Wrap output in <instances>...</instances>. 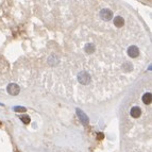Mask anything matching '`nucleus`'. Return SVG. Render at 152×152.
<instances>
[{"mask_svg": "<svg viewBox=\"0 0 152 152\" xmlns=\"http://www.w3.org/2000/svg\"><path fill=\"white\" fill-rule=\"evenodd\" d=\"M143 102L145 104H150L152 102V95L151 93H145L143 95Z\"/></svg>", "mask_w": 152, "mask_h": 152, "instance_id": "6e6552de", "label": "nucleus"}, {"mask_svg": "<svg viewBox=\"0 0 152 152\" xmlns=\"http://www.w3.org/2000/svg\"><path fill=\"white\" fill-rule=\"evenodd\" d=\"M99 15H100L101 19L104 20V21H108L113 18V12L110 9H102L99 13Z\"/></svg>", "mask_w": 152, "mask_h": 152, "instance_id": "f03ea898", "label": "nucleus"}, {"mask_svg": "<svg viewBox=\"0 0 152 152\" xmlns=\"http://www.w3.org/2000/svg\"><path fill=\"white\" fill-rule=\"evenodd\" d=\"M15 111H16V112H26V108H22V106H16V108H15Z\"/></svg>", "mask_w": 152, "mask_h": 152, "instance_id": "f8f14e48", "label": "nucleus"}, {"mask_svg": "<svg viewBox=\"0 0 152 152\" xmlns=\"http://www.w3.org/2000/svg\"><path fill=\"white\" fill-rule=\"evenodd\" d=\"M103 138V134L102 133H99V135H98V139H102Z\"/></svg>", "mask_w": 152, "mask_h": 152, "instance_id": "ddd939ff", "label": "nucleus"}, {"mask_svg": "<svg viewBox=\"0 0 152 152\" xmlns=\"http://www.w3.org/2000/svg\"><path fill=\"white\" fill-rule=\"evenodd\" d=\"M141 114V110H140L139 106H133L130 111V115L133 117V118H138Z\"/></svg>", "mask_w": 152, "mask_h": 152, "instance_id": "423d86ee", "label": "nucleus"}, {"mask_svg": "<svg viewBox=\"0 0 152 152\" xmlns=\"http://www.w3.org/2000/svg\"><path fill=\"white\" fill-rule=\"evenodd\" d=\"M114 26L117 27V28H121V27H124V19L122 18L121 16H116L114 18Z\"/></svg>", "mask_w": 152, "mask_h": 152, "instance_id": "0eeeda50", "label": "nucleus"}, {"mask_svg": "<svg viewBox=\"0 0 152 152\" xmlns=\"http://www.w3.org/2000/svg\"><path fill=\"white\" fill-rule=\"evenodd\" d=\"M122 69L126 72H130L133 69V65L130 62H124V65H122Z\"/></svg>", "mask_w": 152, "mask_h": 152, "instance_id": "9d476101", "label": "nucleus"}, {"mask_svg": "<svg viewBox=\"0 0 152 152\" xmlns=\"http://www.w3.org/2000/svg\"><path fill=\"white\" fill-rule=\"evenodd\" d=\"M7 91H8V93L10 94V95H12V96H16V95L19 94L20 88L16 83H10V84L8 85V87H7Z\"/></svg>", "mask_w": 152, "mask_h": 152, "instance_id": "7ed1b4c3", "label": "nucleus"}, {"mask_svg": "<svg viewBox=\"0 0 152 152\" xmlns=\"http://www.w3.org/2000/svg\"><path fill=\"white\" fill-rule=\"evenodd\" d=\"M20 120L24 122V124H28L30 122V117L27 116V115H24V116H21L20 117Z\"/></svg>", "mask_w": 152, "mask_h": 152, "instance_id": "9b49d317", "label": "nucleus"}, {"mask_svg": "<svg viewBox=\"0 0 152 152\" xmlns=\"http://www.w3.org/2000/svg\"><path fill=\"white\" fill-rule=\"evenodd\" d=\"M77 114H78V116L80 117V120L82 121V124H84V126H86V124H88V117H87V115H86L84 112H82L80 108H77Z\"/></svg>", "mask_w": 152, "mask_h": 152, "instance_id": "39448f33", "label": "nucleus"}, {"mask_svg": "<svg viewBox=\"0 0 152 152\" xmlns=\"http://www.w3.org/2000/svg\"><path fill=\"white\" fill-rule=\"evenodd\" d=\"M78 81H79V83H81L82 85H87L91 83L92 78H91V76H89L86 71H81L80 73L78 75Z\"/></svg>", "mask_w": 152, "mask_h": 152, "instance_id": "f257e3e1", "label": "nucleus"}, {"mask_svg": "<svg viewBox=\"0 0 152 152\" xmlns=\"http://www.w3.org/2000/svg\"><path fill=\"white\" fill-rule=\"evenodd\" d=\"M128 54L130 57H133V59H135L137 56H139V49L137 46H130L128 48Z\"/></svg>", "mask_w": 152, "mask_h": 152, "instance_id": "20e7f679", "label": "nucleus"}, {"mask_svg": "<svg viewBox=\"0 0 152 152\" xmlns=\"http://www.w3.org/2000/svg\"><path fill=\"white\" fill-rule=\"evenodd\" d=\"M95 45L92 44V43H88V44H86V46H85V52L87 53V54H92V53H94L95 52Z\"/></svg>", "mask_w": 152, "mask_h": 152, "instance_id": "1a4fd4ad", "label": "nucleus"}]
</instances>
